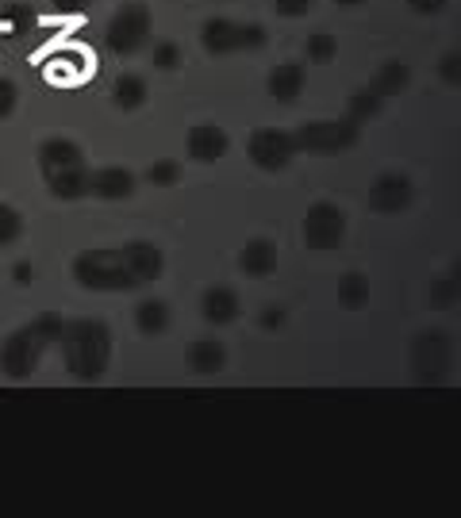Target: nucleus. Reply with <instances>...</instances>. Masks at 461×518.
Wrapping results in <instances>:
<instances>
[{"label": "nucleus", "instance_id": "f257e3e1", "mask_svg": "<svg viewBox=\"0 0 461 518\" xmlns=\"http://www.w3.org/2000/svg\"><path fill=\"white\" fill-rule=\"evenodd\" d=\"M166 250L150 238H131L123 246H89L69 262L74 284L89 292H135L142 284L162 281Z\"/></svg>", "mask_w": 461, "mask_h": 518}, {"label": "nucleus", "instance_id": "f03ea898", "mask_svg": "<svg viewBox=\"0 0 461 518\" xmlns=\"http://www.w3.org/2000/svg\"><path fill=\"white\" fill-rule=\"evenodd\" d=\"M58 350H62V365L69 377L81 384H93L112 365V353H115L112 326L104 319H66Z\"/></svg>", "mask_w": 461, "mask_h": 518}, {"label": "nucleus", "instance_id": "7ed1b4c3", "mask_svg": "<svg viewBox=\"0 0 461 518\" xmlns=\"http://www.w3.org/2000/svg\"><path fill=\"white\" fill-rule=\"evenodd\" d=\"M62 326H66L62 311H39L32 323L16 326L5 342H0V372H5L8 380H27L39 369L42 353H47L50 345H58Z\"/></svg>", "mask_w": 461, "mask_h": 518}, {"label": "nucleus", "instance_id": "20e7f679", "mask_svg": "<svg viewBox=\"0 0 461 518\" xmlns=\"http://www.w3.org/2000/svg\"><path fill=\"white\" fill-rule=\"evenodd\" d=\"M269 47V31L262 23H242L230 16H212L200 23V50L212 58L227 54H258Z\"/></svg>", "mask_w": 461, "mask_h": 518}, {"label": "nucleus", "instance_id": "39448f33", "mask_svg": "<svg viewBox=\"0 0 461 518\" xmlns=\"http://www.w3.org/2000/svg\"><path fill=\"white\" fill-rule=\"evenodd\" d=\"M150 31H154V16L142 0H127L108 16L104 27V42L115 58H135L150 47Z\"/></svg>", "mask_w": 461, "mask_h": 518}, {"label": "nucleus", "instance_id": "423d86ee", "mask_svg": "<svg viewBox=\"0 0 461 518\" xmlns=\"http://www.w3.org/2000/svg\"><path fill=\"white\" fill-rule=\"evenodd\" d=\"M293 142L300 154H312V157H339L346 150H354L362 142V127L354 120H304L293 131Z\"/></svg>", "mask_w": 461, "mask_h": 518}, {"label": "nucleus", "instance_id": "0eeeda50", "mask_svg": "<svg viewBox=\"0 0 461 518\" xmlns=\"http://www.w3.org/2000/svg\"><path fill=\"white\" fill-rule=\"evenodd\" d=\"M408 365H411V380L415 384H438L446 380V372L454 365V338L446 330H423L415 335L408 345Z\"/></svg>", "mask_w": 461, "mask_h": 518}, {"label": "nucleus", "instance_id": "6e6552de", "mask_svg": "<svg viewBox=\"0 0 461 518\" xmlns=\"http://www.w3.org/2000/svg\"><path fill=\"white\" fill-rule=\"evenodd\" d=\"M346 211L335 204V200H315V204L304 211V223H300V238L304 246L315 254H327V250H339L346 242Z\"/></svg>", "mask_w": 461, "mask_h": 518}, {"label": "nucleus", "instance_id": "1a4fd4ad", "mask_svg": "<svg viewBox=\"0 0 461 518\" xmlns=\"http://www.w3.org/2000/svg\"><path fill=\"white\" fill-rule=\"evenodd\" d=\"M296 142H293V131L285 127H258L247 138V157L254 169L262 173H285L288 165L296 162Z\"/></svg>", "mask_w": 461, "mask_h": 518}, {"label": "nucleus", "instance_id": "9d476101", "mask_svg": "<svg viewBox=\"0 0 461 518\" xmlns=\"http://www.w3.org/2000/svg\"><path fill=\"white\" fill-rule=\"evenodd\" d=\"M366 204L377 215H403L415 204V181L408 173H381V177H373V184H369Z\"/></svg>", "mask_w": 461, "mask_h": 518}, {"label": "nucleus", "instance_id": "9b49d317", "mask_svg": "<svg viewBox=\"0 0 461 518\" xmlns=\"http://www.w3.org/2000/svg\"><path fill=\"white\" fill-rule=\"evenodd\" d=\"M227 150H230V135L223 123L204 120V123H193L189 135H185V154H189L196 165H215Z\"/></svg>", "mask_w": 461, "mask_h": 518}, {"label": "nucleus", "instance_id": "f8f14e48", "mask_svg": "<svg viewBox=\"0 0 461 518\" xmlns=\"http://www.w3.org/2000/svg\"><path fill=\"white\" fill-rule=\"evenodd\" d=\"M235 265H239L242 277H250V281H269L273 272H277V265H281V250H277V242H273V238L254 235V238H247V242L239 246Z\"/></svg>", "mask_w": 461, "mask_h": 518}, {"label": "nucleus", "instance_id": "ddd939ff", "mask_svg": "<svg viewBox=\"0 0 461 518\" xmlns=\"http://www.w3.org/2000/svg\"><path fill=\"white\" fill-rule=\"evenodd\" d=\"M139 189V177L127 165H100L89 169V196L104 200V204H120V200H131Z\"/></svg>", "mask_w": 461, "mask_h": 518}, {"label": "nucleus", "instance_id": "4468645a", "mask_svg": "<svg viewBox=\"0 0 461 518\" xmlns=\"http://www.w3.org/2000/svg\"><path fill=\"white\" fill-rule=\"evenodd\" d=\"M242 315V296L235 292L230 284H208L204 292H200V319H204L208 326H230L239 323Z\"/></svg>", "mask_w": 461, "mask_h": 518}, {"label": "nucleus", "instance_id": "2eb2a0df", "mask_svg": "<svg viewBox=\"0 0 461 518\" xmlns=\"http://www.w3.org/2000/svg\"><path fill=\"white\" fill-rule=\"evenodd\" d=\"M304 85H308V66L304 62H277L266 74V93L273 104H285L293 108L300 96H304Z\"/></svg>", "mask_w": 461, "mask_h": 518}, {"label": "nucleus", "instance_id": "dca6fc26", "mask_svg": "<svg viewBox=\"0 0 461 518\" xmlns=\"http://www.w3.org/2000/svg\"><path fill=\"white\" fill-rule=\"evenodd\" d=\"M230 362V350L223 338H193L185 345V369L193 372V377H215V372H223Z\"/></svg>", "mask_w": 461, "mask_h": 518}, {"label": "nucleus", "instance_id": "f3484780", "mask_svg": "<svg viewBox=\"0 0 461 518\" xmlns=\"http://www.w3.org/2000/svg\"><path fill=\"white\" fill-rule=\"evenodd\" d=\"M35 162H39V173H42V177H50V173H58V169L85 165V150H81L77 138H69V135H50V138L39 142Z\"/></svg>", "mask_w": 461, "mask_h": 518}, {"label": "nucleus", "instance_id": "a211bd4d", "mask_svg": "<svg viewBox=\"0 0 461 518\" xmlns=\"http://www.w3.org/2000/svg\"><path fill=\"white\" fill-rule=\"evenodd\" d=\"M112 108L115 112H139V108H147V100H150V85L142 74H135V69H123L120 77L112 81Z\"/></svg>", "mask_w": 461, "mask_h": 518}, {"label": "nucleus", "instance_id": "6ab92c4d", "mask_svg": "<svg viewBox=\"0 0 461 518\" xmlns=\"http://www.w3.org/2000/svg\"><path fill=\"white\" fill-rule=\"evenodd\" d=\"M42 181H47V192L54 200H62V204H77V200L89 196V169H85V165L58 169V173H50V177H42Z\"/></svg>", "mask_w": 461, "mask_h": 518}, {"label": "nucleus", "instance_id": "aec40b11", "mask_svg": "<svg viewBox=\"0 0 461 518\" xmlns=\"http://www.w3.org/2000/svg\"><path fill=\"white\" fill-rule=\"evenodd\" d=\"M335 299L342 311H366L369 299H373V284L362 269H346L339 284H335Z\"/></svg>", "mask_w": 461, "mask_h": 518}, {"label": "nucleus", "instance_id": "412c9836", "mask_svg": "<svg viewBox=\"0 0 461 518\" xmlns=\"http://www.w3.org/2000/svg\"><path fill=\"white\" fill-rule=\"evenodd\" d=\"M131 323H135V330H139L142 338H158V335H166V330L173 326V311H169L166 299L150 296V299H139Z\"/></svg>", "mask_w": 461, "mask_h": 518}, {"label": "nucleus", "instance_id": "4be33fe9", "mask_svg": "<svg viewBox=\"0 0 461 518\" xmlns=\"http://www.w3.org/2000/svg\"><path fill=\"white\" fill-rule=\"evenodd\" d=\"M411 85V66L408 62H400V58H388V62H381L377 69H373V77H369V89L377 93V96H400L403 89Z\"/></svg>", "mask_w": 461, "mask_h": 518}, {"label": "nucleus", "instance_id": "5701e85b", "mask_svg": "<svg viewBox=\"0 0 461 518\" xmlns=\"http://www.w3.org/2000/svg\"><path fill=\"white\" fill-rule=\"evenodd\" d=\"M457 296H461L457 265H450V272L435 277V281H430V288H427V304L435 308V311H450V308H457Z\"/></svg>", "mask_w": 461, "mask_h": 518}, {"label": "nucleus", "instance_id": "b1692460", "mask_svg": "<svg viewBox=\"0 0 461 518\" xmlns=\"http://www.w3.org/2000/svg\"><path fill=\"white\" fill-rule=\"evenodd\" d=\"M381 112H384V96H377L373 89H357V93L346 96V120H354L357 127L373 123Z\"/></svg>", "mask_w": 461, "mask_h": 518}, {"label": "nucleus", "instance_id": "393cba45", "mask_svg": "<svg viewBox=\"0 0 461 518\" xmlns=\"http://www.w3.org/2000/svg\"><path fill=\"white\" fill-rule=\"evenodd\" d=\"M339 58V39L335 31H312L304 42V62L312 66H330Z\"/></svg>", "mask_w": 461, "mask_h": 518}, {"label": "nucleus", "instance_id": "a878e982", "mask_svg": "<svg viewBox=\"0 0 461 518\" xmlns=\"http://www.w3.org/2000/svg\"><path fill=\"white\" fill-rule=\"evenodd\" d=\"M181 173H185V165L177 162V157H158V162L147 165L142 181L154 184V189H173V184H181Z\"/></svg>", "mask_w": 461, "mask_h": 518}, {"label": "nucleus", "instance_id": "bb28decb", "mask_svg": "<svg viewBox=\"0 0 461 518\" xmlns=\"http://www.w3.org/2000/svg\"><path fill=\"white\" fill-rule=\"evenodd\" d=\"M23 227H27V223H23V211L0 200V250H5V246H16V242L23 238Z\"/></svg>", "mask_w": 461, "mask_h": 518}, {"label": "nucleus", "instance_id": "cd10ccee", "mask_svg": "<svg viewBox=\"0 0 461 518\" xmlns=\"http://www.w3.org/2000/svg\"><path fill=\"white\" fill-rule=\"evenodd\" d=\"M181 42H173V39H162V42H154V50H150V62L158 74H177L181 69Z\"/></svg>", "mask_w": 461, "mask_h": 518}, {"label": "nucleus", "instance_id": "c85d7f7f", "mask_svg": "<svg viewBox=\"0 0 461 518\" xmlns=\"http://www.w3.org/2000/svg\"><path fill=\"white\" fill-rule=\"evenodd\" d=\"M288 326V308L285 304H266L258 311V330H269V335H277V330Z\"/></svg>", "mask_w": 461, "mask_h": 518}, {"label": "nucleus", "instance_id": "c756f323", "mask_svg": "<svg viewBox=\"0 0 461 518\" xmlns=\"http://www.w3.org/2000/svg\"><path fill=\"white\" fill-rule=\"evenodd\" d=\"M16 108H20V85L0 74V120L16 115Z\"/></svg>", "mask_w": 461, "mask_h": 518}, {"label": "nucleus", "instance_id": "7c9ffc66", "mask_svg": "<svg viewBox=\"0 0 461 518\" xmlns=\"http://www.w3.org/2000/svg\"><path fill=\"white\" fill-rule=\"evenodd\" d=\"M438 77H442L446 85H457V81H461V54H457V47H450V50L438 58Z\"/></svg>", "mask_w": 461, "mask_h": 518}, {"label": "nucleus", "instance_id": "2f4dec72", "mask_svg": "<svg viewBox=\"0 0 461 518\" xmlns=\"http://www.w3.org/2000/svg\"><path fill=\"white\" fill-rule=\"evenodd\" d=\"M273 12L281 20H304L312 12V0H273Z\"/></svg>", "mask_w": 461, "mask_h": 518}, {"label": "nucleus", "instance_id": "473e14b6", "mask_svg": "<svg viewBox=\"0 0 461 518\" xmlns=\"http://www.w3.org/2000/svg\"><path fill=\"white\" fill-rule=\"evenodd\" d=\"M35 281V265H32V257H20L16 265H12V284H20V288H27Z\"/></svg>", "mask_w": 461, "mask_h": 518}, {"label": "nucleus", "instance_id": "72a5a7b5", "mask_svg": "<svg viewBox=\"0 0 461 518\" xmlns=\"http://www.w3.org/2000/svg\"><path fill=\"white\" fill-rule=\"evenodd\" d=\"M446 4H450V0H408V8L415 16H438V12H446Z\"/></svg>", "mask_w": 461, "mask_h": 518}, {"label": "nucleus", "instance_id": "f704fd0d", "mask_svg": "<svg viewBox=\"0 0 461 518\" xmlns=\"http://www.w3.org/2000/svg\"><path fill=\"white\" fill-rule=\"evenodd\" d=\"M50 4H54L58 12H66V16H69V12H81V8H89L93 0H50Z\"/></svg>", "mask_w": 461, "mask_h": 518}, {"label": "nucleus", "instance_id": "c9c22d12", "mask_svg": "<svg viewBox=\"0 0 461 518\" xmlns=\"http://www.w3.org/2000/svg\"><path fill=\"white\" fill-rule=\"evenodd\" d=\"M335 4H339V8H362L366 0H335Z\"/></svg>", "mask_w": 461, "mask_h": 518}]
</instances>
